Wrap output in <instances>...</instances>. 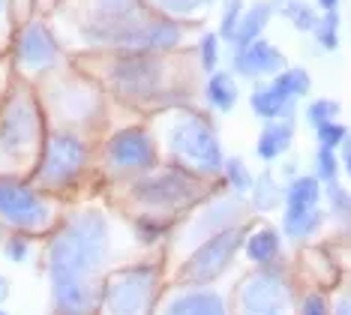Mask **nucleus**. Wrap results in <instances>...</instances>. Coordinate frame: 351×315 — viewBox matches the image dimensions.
Wrapping results in <instances>:
<instances>
[{
	"label": "nucleus",
	"mask_w": 351,
	"mask_h": 315,
	"mask_svg": "<svg viewBox=\"0 0 351 315\" xmlns=\"http://www.w3.org/2000/svg\"><path fill=\"white\" fill-rule=\"evenodd\" d=\"M282 12L291 19V24L298 30H306V34H313L315 30V24H318V19H315V12L309 10L303 0H285L282 3Z\"/></svg>",
	"instance_id": "obj_27"
},
{
	"label": "nucleus",
	"mask_w": 351,
	"mask_h": 315,
	"mask_svg": "<svg viewBox=\"0 0 351 315\" xmlns=\"http://www.w3.org/2000/svg\"><path fill=\"white\" fill-rule=\"evenodd\" d=\"M156 3H162L169 12L183 15V12H195V10H202V6H204V3H210V0H156Z\"/></svg>",
	"instance_id": "obj_35"
},
{
	"label": "nucleus",
	"mask_w": 351,
	"mask_h": 315,
	"mask_svg": "<svg viewBox=\"0 0 351 315\" xmlns=\"http://www.w3.org/2000/svg\"><path fill=\"white\" fill-rule=\"evenodd\" d=\"M156 270L141 264V268L121 270L106 288V312L108 315H141L154 294Z\"/></svg>",
	"instance_id": "obj_5"
},
{
	"label": "nucleus",
	"mask_w": 351,
	"mask_h": 315,
	"mask_svg": "<svg viewBox=\"0 0 351 315\" xmlns=\"http://www.w3.org/2000/svg\"><path fill=\"white\" fill-rule=\"evenodd\" d=\"M289 303V285L274 273H255L241 288V315H285Z\"/></svg>",
	"instance_id": "obj_9"
},
{
	"label": "nucleus",
	"mask_w": 351,
	"mask_h": 315,
	"mask_svg": "<svg viewBox=\"0 0 351 315\" xmlns=\"http://www.w3.org/2000/svg\"><path fill=\"white\" fill-rule=\"evenodd\" d=\"M315 165H318V177H322V180H327V183L337 180L339 165H337V153L333 150H327V148L318 150V163Z\"/></svg>",
	"instance_id": "obj_33"
},
{
	"label": "nucleus",
	"mask_w": 351,
	"mask_h": 315,
	"mask_svg": "<svg viewBox=\"0 0 351 315\" xmlns=\"http://www.w3.org/2000/svg\"><path fill=\"white\" fill-rule=\"evenodd\" d=\"M252 205H255V210H274L279 205V187L270 172L258 174L252 180Z\"/></svg>",
	"instance_id": "obj_24"
},
{
	"label": "nucleus",
	"mask_w": 351,
	"mask_h": 315,
	"mask_svg": "<svg viewBox=\"0 0 351 315\" xmlns=\"http://www.w3.org/2000/svg\"><path fill=\"white\" fill-rule=\"evenodd\" d=\"M58 58V45H54L51 34L43 27V24H27L19 36V60L30 69L49 67V63Z\"/></svg>",
	"instance_id": "obj_14"
},
{
	"label": "nucleus",
	"mask_w": 351,
	"mask_h": 315,
	"mask_svg": "<svg viewBox=\"0 0 351 315\" xmlns=\"http://www.w3.org/2000/svg\"><path fill=\"white\" fill-rule=\"evenodd\" d=\"M291 135H294V129H291L289 120L267 124L265 132H261V139H258V144H255V150H258V156L265 159V163H270V159L282 156V153L291 148Z\"/></svg>",
	"instance_id": "obj_18"
},
{
	"label": "nucleus",
	"mask_w": 351,
	"mask_h": 315,
	"mask_svg": "<svg viewBox=\"0 0 351 315\" xmlns=\"http://www.w3.org/2000/svg\"><path fill=\"white\" fill-rule=\"evenodd\" d=\"M300 315H327V301L322 294H309L300 306Z\"/></svg>",
	"instance_id": "obj_36"
},
{
	"label": "nucleus",
	"mask_w": 351,
	"mask_h": 315,
	"mask_svg": "<svg viewBox=\"0 0 351 315\" xmlns=\"http://www.w3.org/2000/svg\"><path fill=\"white\" fill-rule=\"evenodd\" d=\"M243 15V0H226V10H222V24H219V34L226 39H234L237 34V24H241Z\"/></svg>",
	"instance_id": "obj_29"
},
{
	"label": "nucleus",
	"mask_w": 351,
	"mask_h": 315,
	"mask_svg": "<svg viewBox=\"0 0 351 315\" xmlns=\"http://www.w3.org/2000/svg\"><path fill=\"white\" fill-rule=\"evenodd\" d=\"M234 67L246 78H265V75H279L285 67V58L279 48H274L265 39H255V43L243 45L234 58Z\"/></svg>",
	"instance_id": "obj_12"
},
{
	"label": "nucleus",
	"mask_w": 351,
	"mask_h": 315,
	"mask_svg": "<svg viewBox=\"0 0 351 315\" xmlns=\"http://www.w3.org/2000/svg\"><path fill=\"white\" fill-rule=\"evenodd\" d=\"M346 139H348L346 126L337 124V120H330V124L318 126V141H322V148H327V150H333V148H337V144H342Z\"/></svg>",
	"instance_id": "obj_32"
},
{
	"label": "nucleus",
	"mask_w": 351,
	"mask_h": 315,
	"mask_svg": "<svg viewBox=\"0 0 351 315\" xmlns=\"http://www.w3.org/2000/svg\"><path fill=\"white\" fill-rule=\"evenodd\" d=\"M36 135V115L27 100H12L0 115V156H21Z\"/></svg>",
	"instance_id": "obj_10"
},
{
	"label": "nucleus",
	"mask_w": 351,
	"mask_h": 315,
	"mask_svg": "<svg viewBox=\"0 0 351 315\" xmlns=\"http://www.w3.org/2000/svg\"><path fill=\"white\" fill-rule=\"evenodd\" d=\"M171 150L178 153L183 163L202 168L207 174H217L226 159H222L219 139L213 135V129L198 117H183L171 126Z\"/></svg>",
	"instance_id": "obj_3"
},
{
	"label": "nucleus",
	"mask_w": 351,
	"mask_h": 315,
	"mask_svg": "<svg viewBox=\"0 0 351 315\" xmlns=\"http://www.w3.org/2000/svg\"><path fill=\"white\" fill-rule=\"evenodd\" d=\"M322 222H324V213L318 207H289L285 216H282V229L294 240L315 234L318 229H322Z\"/></svg>",
	"instance_id": "obj_19"
},
{
	"label": "nucleus",
	"mask_w": 351,
	"mask_h": 315,
	"mask_svg": "<svg viewBox=\"0 0 351 315\" xmlns=\"http://www.w3.org/2000/svg\"><path fill=\"white\" fill-rule=\"evenodd\" d=\"M294 102H298V100H291L289 93H282L274 84H267V87H261V91L252 93V111L258 117H267V120L289 117L294 111Z\"/></svg>",
	"instance_id": "obj_17"
},
{
	"label": "nucleus",
	"mask_w": 351,
	"mask_h": 315,
	"mask_svg": "<svg viewBox=\"0 0 351 315\" xmlns=\"http://www.w3.org/2000/svg\"><path fill=\"white\" fill-rule=\"evenodd\" d=\"M270 15H274V6L270 3H255L252 10H246L243 15H241V24H237V34H234V39L231 43H237V45H250V43H255V39L261 36V30L267 27V21H270Z\"/></svg>",
	"instance_id": "obj_20"
},
{
	"label": "nucleus",
	"mask_w": 351,
	"mask_h": 315,
	"mask_svg": "<svg viewBox=\"0 0 351 315\" xmlns=\"http://www.w3.org/2000/svg\"><path fill=\"white\" fill-rule=\"evenodd\" d=\"M337 315H351V297H342L337 306Z\"/></svg>",
	"instance_id": "obj_39"
},
{
	"label": "nucleus",
	"mask_w": 351,
	"mask_h": 315,
	"mask_svg": "<svg viewBox=\"0 0 351 315\" xmlns=\"http://www.w3.org/2000/svg\"><path fill=\"white\" fill-rule=\"evenodd\" d=\"M114 84L130 96H150L159 84V67L154 60L132 54L130 60H121L114 69Z\"/></svg>",
	"instance_id": "obj_13"
},
{
	"label": "nucleus",
	"mask_w": 351,
	"mask_h": 315,
	"mask_svg": "<svg viewBox=\"0 0 351 315\" xmlns=\"http://www.w3.org/2000/svg\"><path fill=\"white\" fill-rule=\"evenodd\" d=\"M327 201H330V210L337 216H342V220H351V196L339 187L337 180L327 183Z\"/></svg>",
	"instance_id": "obj_30"
},
{
	"label": "nucleus",
	"mask_w": 351,
	"mask_h": 315,
	"mask_svg": "<svg viewBox=\"0 0 351 315\" xmlns=\"http://www.w3.org/2000/svg\"><path fill=\"white\" fill-rule=\"evenodd\" d=\"M108 255V220L82 210L51 244V292L60 315H93L99 306L97 273Z\"/></svg>",
	"instance_id": "obj_1"
},
{
	"label": "nucleus",
	"mask_w": 351,
	"mask_h": 315,
	"mask_svg": "<svg viewBox=\"0 0 351 315\" xmlns=\"http://www.w3.org/2000/svg\"><path fill=\"white\" fill-rule=\"evenodd\" d=\"M6 255H10L12 261H25V258H27V240L25 237L6 240Z\"/></svg>",
	"instance_id": "obj_37"
},
{
	"label": "nucleus",
	"mask_w": 351,
	"mask_h": 315,
	"mask_svg": "<svg viewBox=\"0 0 351 315\" xmlns=\"http://www.w3.org/2000/svg\"><path fill=\"white\" fill-rule=\"evenodd\" d=\"M318 198H322V187L315 177H298L285 192L289 207H318Z\"/></svg>",
	"instance_id": "obj_23"
},
{
	"label": "nucleus",
	"mask_w": 351,
	"mask_h": 315,
	"mask_svg": "<svg viewBox=\"0 0 351 315\" xmlns=\"http://www.w3.org/2000/svg\"><path fill=\"white\" fill-rule=\"evenodd\" d=\"M348 297H351V294H348Z\"/></svg>",
	"instance_id": "obj_44"
},
{
	"label": "nucleus",
	"mask_w": 351,
	"mask_h": 315,
	"mask_svg": "<svg viewBox=\"0 0 351 315\" xmlns=\"http://www.w3.org/2000/svg\"><path fill=\"white\" fill-rule=\"evenodd\" d=\"M207 102L213 105V108H219V111H231L237 105V84H234V78L228 75V72H217V75L207 82Z\"/></svg>",
	"instance_id": "obj_22"
},
{
	"label": "nucleus",
	"mask_w": 351,
	"mask_h": 315,
	"mask_svg": "<svg viewBox=\"0 0 351 315\" xmlns=\"http://www.w3.org/2000/svg\"><path fill=\"white\" fill-rule=\"evenodd\" d=\"M154 141L141 129H123L108 141V159L117 168H147L154 163Z\"/></svg>",
	"instance_id": "obj_11"
},
{
	"label": "nucleus",
	"mask_w": 351,
	"mask_h": 315,
	"mask_svg": "<svg viewBox=\"0 0 351 315\" xmlns=\"http://www.w3.org/2000/svg\"><path fill=\"white\" fill-rule=\"evenodd\" d=\"M306 115H309V120H313L315 126H324V124H330V120L339 115V105L333 100H318V102L309 105Z\"/></svg>",
	"instance_id": "obj_31"
},
{
	"label": "nucleus",
	"mask_w": 351,
	"mask_h": 315,
	"mask_svg": "<svg viewBox=\"0 0 351 315\" xmlns=\"http://www.w3.org/2000/svg\"><path fill=\"white\" fill-rule=\"evenodd\" d=\"M241 244H243L241 229H226V231L213 234V237L204 240V244L193 253V258L180 268V279L193 282V285L213 282L231 264V258H234V253L241 249Z\"/></svg>",
	"instance_id": "obj_4"
},
{
	"label": "nucleus",
	"mask_w": 351,
	"mask_h": 315,
	"mask_svg": "<svg viewBox=\"0 0 351 315\" xmlns=\"http://www.w3.org/2000/svg\"><path fill=\"white\" fill-rule=\"evenodd\" d=\"M342 165H346V174L351 177V139L342 141Z\"/></svg>",
	"instance_id": "obj_38"
},
{
	"label": "nucleus",
	"mask_w": 351,
	"mask_h": 315,
	"mask_svg": "<svg viewBox=\"0 0 351 315\" xmlns=\"http://www.w3.org/2000/svg\"><path fill=\"white\" fill-rule=\"evenodd\" d=\"M0 315H6V312H3V310H0Z\"/></svg>",
	"instance_id": "obj_42"
},
{
	"label": "nucleus",
	"mask_w": 351,
	"mask_h": 315,
	"mask_svg": "<svg viewBox=\"0 0 351 315\" xmlns=\"http://www.w3.org/2000/svg\"><path fill=\"white\" fill-rule=\"evenodd\" d=\"M241 213H243V207H241V201L237 198H222L217 201L207 213L198 216V222L193 225V237H207V234H219V231H226V229H234V220H241Z\"/></svg>",
	"instance_id": "obj_15"
},
{
	"label": "nucleus",
	"mask_w": 351,
	"mask_h": 315,
	"mask_svg": "<svg viewBox=\"0 0 351 315\" xmlns=\"http://www.w3.org/2000/svg\"><path fill=\"white\" fill-rule=\"evenodd\" d=\"M150 21V15L138 6V0H93L90 15L84 21V36L90 43L121 45L132 51L141 27Z\"/></svg>",
	"instance_id": "obj_2"
},
{
	"label": "nucleus",
	"mask_w": 351,
	"mask_h": 315,
	"mask_svg": "<svg viewBox=\"0 0 351 315\" xmlns=\"http://www.w3.org/2000/svg\"><path fill=\"white\" fill-rule=\"evenodd\" d=\"M313 34L318 39V45L327 48V51H333V48L339 45V15L337 12H324V19H318Z\"/></svg>",
	"instance_id": "obj_26"
},
{
	"label": "nucleus",
	"mask_w": 351,
	"mask_h": 315,
	"mask_svg": "<svg viewBox=\"0 0 351 315\" xmlns=\"http://www.w3.org/2000/svg\"><path fill=\"white\" fill-rule=\"evenodd\" d=\"M279 234L274 229H261V231H252L250 240H246V255L250 261L255 264H270L274 258L279 255Z\"/></svg>",
	"instance_id": "obj_21"
},
{
	"label": "nucleus",
	"mask_w": 351,
	"mask_h": 315,
	"mask_svg": "<svg viewBox=\"0 0 351 315\" xmlns=\"http://www.w3.org/2000/svg\"><path fill=\"white\" fill-rule=\"evenodd\" d=\"M318 3H322L324 12H337V3H339V0H318Z\"/></svg>",
	"instance_id": "obj_41"
},
{
	"label": "nucleus",
	"mask_w": 351,
	"mask_h": 315,
	"mask_svg": "<svg viewBox=\"0 0 351 315\" xmlns=\"http://www.w3.org/2000/svg\"><path fill=\"white\" fill-rule=\"evenodd\" d=\"M198 192H202V187H198V180L193 174L165 168V172L150 174L141 183H135L132 196L138 201H145L147 207H178V205H186V201L198 198Z\"/></svg>",
	"instance_id": "obj_6"
},
{
	"label": "nucleus",
	"mask_w": 351,
	"mask_h": 315,
	"mask_svg": "<svg viewBox=\"0 0 351 315\" xmlns=\"http://www.w3.org/2000/svg\"><path fill=\"white\" fill-rule=\"evenodd\" d=\"M0 216L19 229H43L51 210L30 187L10 177H0Z\"/></svg>",
	"instance_id": "obj_7"
},
{
	"label": "nucleus",
	"mask_w": 351,
	"mask_h": 315,
	"mask_svg": "<svg viewBox=\"0 0 351 315\" xmlns=\"http://www.w3.org/2000/svg\"><path fill=\"white\" fill-rule=\"evenodd\" d=\"M165 315H226V301L217 292H186L165 306Z\"/></svg>",
	"instance_id": "obj_16"
},
{
	"label": "nucleus",
	"mask_w": 351,
	"mask_h": 315,
	"mask_svg": "<svg viewBox=\"0 0 351 315\" xmlns=\"http://www.w3.org/2000/svg\"><path fill=\"white\" fill-rule=\"evenodd\" d=\"M217 60H219L217 36L207 34V36L202 39V67H204V69H217Z\"/></svg>",
	"instance_id": "obj_34"
},
{
	"label": "nucleus",
	"mask_w": 351,
	"mask_h": 315,
	"mask_svg": "<svg viewBox=\"0 0 351 315\" xmlns=\"http://www.w3.org/2000/svg\"><path fill=\"white\" fill-rule=\"evenodd\" d=\"M6 297H10V282H6L3 277H0V303H3Z\"/></svg>",
	"instance_id": "obj_40"
},
{
	"label": "nucleus",
	"mask_w": 351,
	"mask_h": 315,
	"mask_svg": "<svg viewBox=\"0 0 351 315\" xmlns=\"http://www.w3.org/2000/svg\"><path fill=\"white\" fill-rule=\"evenodd\" d=\"M84 159H87V150H84L82 139H75V135H54L49 141V148H45L39 177H43V183H49V187H66L84 168Z\"/></svg>",
	"instance_id": "obj_8"
},
{
	"label": "nucleus",
	"mask_w": 351,
	"mask_h": 315,
	"mask_svg": "<svg viewBox=\"0 0 351 315\" xmlns=\"http://www.w3.org/2000/svg\"><path fill=\"white\" fill-rule=\"evenodd\" d=\"M0 6H3V0H0Z\"/></svg>",
	"instance_id": "obj_43"
},
{
	"label": "nucleus",
	"mask_w": 351,
	"mask_h": 315,
	"mask_svg": "<svg viewBox=\"0 0 351 315\" xmlns=\"http://www.w3.org/2000/svg\"><path fill=\"white\" fill-rule=\"evenodd\" d=\"M274 87H279L282 93H289L291 100H300L303 93H309V75L303 69H282L276 75Z\"/></svg>",
	"instance_id": "obj_25"
},
{
	"label": "nucleus",
	"mask_w": 351,
	"mask_h": 315,
	"mask_svg": "<svg viewBox=\"0 0 351 315\" xmlns=\"http://www.w3.org/2000/svg\"><path fill=\"white\" fill-rule=\"evenodd\" d=\"M226 177H228V183H231V189L234 192H246V189H252V174L246 172V165H243V159H237V156H231L226 159Z\"/></svg>",
	"instance_id": "obj_28"
}]
</instances>
